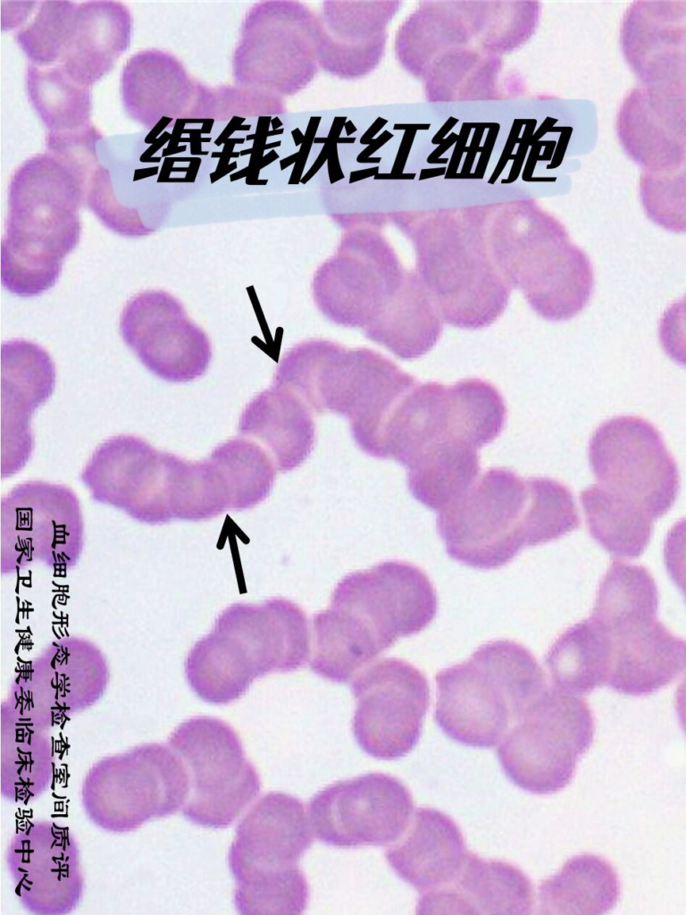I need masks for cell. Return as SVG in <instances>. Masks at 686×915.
Returning a JSON list of instances; mask_svg holds the SVG:
<instances>
[{
	"instance_id": "1",
	"label": "cell",
	"mask_w": 686,
	"mask_h": 915,
	"mask_svg": "<svg viewBox=\"0 0 686 915\" xmlns=\"http://www.w3.org/2000/svg\"><path fill=\"white\" fill-rule=\"evenodd\" d=\"M344 222L336 253L314 277L319 309L399 358L424 356L439 340L443 321L421 278L402 264L380 221Z\"/></svg>"
},
{
	"instance_id": "2",
	"label": "cell",
	"mask_w": 686,
	"mask_h": 915,
	"mask_svg": "<svg viewBox=\"0 0 686 915\" xmlns=\"http://www.w3.org/2000/svg\"><path fill=\"white\" fill-rule=\"evenodd\" d=\"M437 610L432 582L412 563L387 560L347 574L330 607L314 616L310 667L347 683L397 639L424 630Z\"/></svg>"
},
{
	"instance_id": "3",
	"label": "cell",
	"mask_w": 686,
	"mask_h": 915,
	"mask_svg": "<svg viewBox=\"0 0 686 915\" xmlns=\"http://www.w3.org/2000/svg\"><path fill=\"white\" fill-rule=\"evenodd\" d=\"M87 170L46 153L13 173L0 249L1 281L11 293L38 296L58 281L63 259L79 241Z\"/></svg>"
},
{
	"instance_id": "4",
	"label": "cell",
	"mask_w": 686,
	"mask_h": 915,
	"mask_svg": "<svg viewBox=\"0 0 686 915\" xmlns=\"http://www.w3.org/2000/svg\"><path fill=\"white\" fill-rule=\"evenodd\" d=\"M489 208L396 213L389 218L411 241L414 270L442 321L461 329L495 323L512 291L489 254Z\"/></svg>"
},
{
	"instance_id": "5",
	"label": "cell",
	"mask_w": 686,
	"mask_h": 915,
	"mask_svg": "<svg viewBox=\"0 0 686 915\" xmlns=\"http://www.w3.org/2000/svg\"><path fill=\"white\" fill-rule=\"evenodd\" d=\"M96 502L124 511L140 523L208 520L227 510L214 465L189 461L155 449L134 435L102 442L80 474Z\"/></svg>"
},
{
	"instance_id": "6",
	"label": "cell",
	"mask_w": 686,
	"mask_h": 915,
	"mask_svg": "<svg viewBox=\"0 0 686 915\" xmlns=\"http://www.w3.org/2000/svg\"><path fill=\"white\" fill-rule=\"evenodd\" d=\"M311 634L303 609L285 599L237 603L217 617L210 634L191 648L187 681L203 701L227 704L255 678L289 672L310 659Z\"/></svg>"
},
{
	"instance_id": "7",
	"label": "cell",
	"mask_w": 686,
	"mask_h": 915,
	"mask_svg": "<svg viewBox=\"0 0 686 915\" xmlns=\"http://www.w3.org/2000/svg\"><path fill=\"white\" fill-rule=\"evenodd\" d=\"M486 235L495 265L540 317L570 320L590 300L594 272L588 255L534 201L489 206Z\"/></svg>"
},
{
	"instance_id": "8",
	"label": "cell",
	"mask_w": 686,
	"mask_h": 915,
	"mask_svg": "<svg viewBox=\"0 0 686 915\" xmlns=\"http://www.w3.org/2000/svg\"><path fill=\"white\" fill-rule=\"evenodd\" d=\"M434 719L442 732L464 745H497L524 709L547 689L533 654L511 640L481 645L465 661L435 676Z\"/></svg>"
},
{
	"instance_id": "9",
	"label": "cell",
	"mask_w": 686,
	"mask_h": 915,
	"mask_svg": "<svg viewBox=\"0 0 686 915\" xmlns=\"http://www.w3.org/2000/svg\"><path fill=\"white\" fill-rule=\"evenodd\" d=\"M276 379L312 412L347 418L353 438L375 433L417 382L373 349L326 340H311L290 348L278 365Z\"/></svg>"
},
{
	"instance_id": "10",
	"label": "cell",
	"mask_w": 686,
	"mask_h": 915,
	"mask_svg": "<svg viewBox=\"0 0 686 915\" xmlns=\"http://www.w3.org/2000/svg\"><path fill=\"white\" fill-rule=\"evenodd\" d=\"M312 833L303 802L292 795L269 793L248 810L229 852L239 913L304 911L309 889L298 861L312 844Z\"/></svg>"
},
{
	"instance_id": "11",
	"label": "cell",
	"mask_w": 686,
	"mask_h": 915,
	"mask_svg": "<svg viewBox=\"0 0 686 915\" xmlns=\"http://www.w3.org/2000/svg\"><path fill=\"white\" fill-rule=\"evenodd\" d=\"M188 776L179 755L160 743H141L95 762L81 784L88 818L111 833H128L181 811Z\"/></svg>"
},
{
	"instance_id": "12",
	"label": "cell",
	"mask_w": 686,
	"mask_h": 915,
	"mask_svg": "<svg viewBox=\"0 0 686 915\" xmlns=\"http://www.w3.org/2000/svg\"><path fill=\"white\" fill-rule=\"evenodd\" d=\"M529 504L528 479L505 467L488 469L438 512L448 555L477 569L506 566L527 547Z\"/></svg>"
},
{
	"instance_id": "13",
	"label": "cell",
	"mask_w": 686,
	"mask_h": 915,
	"mask_svg": "<svg viewBox=\"0 0 686 915\" xmlns=\"http://www.w3.org/2000/svg\"><path fill=\"white\" fill-rule=\"evenodd\" d=\"M167 743L188 773V793L181 813L191 823L227 827L258 794L259 775L226 722L193 717L172 732Z\"/></svg>"
},
{
	"instance_id": "14",
	"label": "cell",
	"mask_w": 686,
	"mask_h": 915,
	"mask_svg": "<svg viewBox=\"0 0 686 915\" xmlns=\"http://www.w3.org/2000/svg\"><path fill=\"white\" fill-rule=\"evenodd\" d=\"M593 736L589 718L576 703L548 694L525 709L501 739L497 753L515 785L533 794H551L570 784Z\"/></svg>"
},
{
	"instance_id": "15",
	"label": "cell",
	"mask_w": 686,
	"mask_h": 915,
	"mask_svg": "<svg viewBox=\"0 0 686 915\" xmlns=\"http://www.w3.org/2000/svg\"><path fill=\"white\" fill-rule=\"evenodd\" d=\"M506 419L503 397L486 381L425 382L404 431L397 462L409 469L441 453L478 450L501 433Z\"/></svg>"
},
{
	"instance_id": "16",
	"label": "cell",
	"mask_w": 686,
	"mask_h": 915,
	"mask_svg": "<svg viewBox=\"0 0 686 915\" xmlns=\"http://www.w3.org/2000/svg\"><path fill=\"white\" fill-rule=\"evenodd\" d=\"M598 485L631 501L653 521L672 508L679 490L676 463L647 420L623 416L604 422L589 445Z\"/></svg>"
},
{
	"instance_id": "17",
	"label": "cell",
	"mask_w": 686,
	"mask_h": 915,
	"mask_svg": "<svg viewBox=\"0 0 686 915\" xmlns=\"http://www.w3.org/2000/svg\"><path fill=\"white\" fill-rule=\"evenodd\" d=\"M2 571L39 560L51 567L76 564L83 547V518L75 492L63 484L27 481L1 499Z\"/></svg>"
},
{
	"instance_id": "18",
	"label": "cell",
	"mask_w": 686,
	"mask_h": 915,
	"mask_svg": "<svg viewBox=\"0 0 686 915\" xmlns=\"http://www.w3.org/2000/svg\"><path fill=\"white\" fill-rule=\"evenodd\" d=\"M108 682V667L91 642L65 637L54 642L14 680L2 708L42 730L94 705Z\"/></svg>"
},
{
	"instance_id": "19",
	"label": "cell",
	"mask_w": 686,
	"mask_h": 915,
	"mask_svg": "<svg viewBox=\"0 0 686 915\" xmlns=\"http://www.w3.org/2000/svg\"><path fill=\"white\" fill-rule=\"evenodd\" d=\"M351 689L356 701L353 733L362 750L380 760L410 752L430 704L425 675L403 659L384 658L357 673Z\"/></svg>"
},
{
	"instance_id": "20",
	"label": "cell",
	"mask_w": 686,
	"mask_h": 915,
	"mask_svg": "<svg viewBox=\"0 0 686 915\" xmlns=\"http://www.w3.org/2000/svg\"><path fill=\"white\" fill-rule=\"evenodd\" d=\"M308 811L312 832L320 842L339 848L383 846L403 835L414 803L397 777L368 773L318 792Z\"/></svg>"
},
{
	"instance_id": "21",
	"label": "cell",
	"mask_w": 686,
	"mask_h": 915,
	"mask_svg": "<svg viewBox=\"0 0 686 915\" xmlns=\"http://www.w3.org/2000/svg\"><path fill=\"white\" fill-rule=\"evenodd\" d=\"M120 332L125 344L155 375L186 382L203 375L212 357L205 332L170 293L147 290L124 306Z\"/></svg>"
},
{
	"instance_id": "22",
	"label": "cell",
	"mask_w": 686,
	"mask_h": 915,
	"mask_svg": "<svg viewBox=\"0 0 686 915\" xmlns=\"http://www.w3.org/2000/svg\"><path fill=\"white\" fill-rule=\"evenodd\" d=\"M6 865L22 907L35 915H63L76 909L84 892L79 850L71 831L50 820L17 830Z\"/></svg>"
},
{
	"instance_id": "23",
	"label": "cell",
	"mask_w": 686,
	"mask_h": 915,
	"mask_svg": "<svg viewBox=\"0 0 686 915\" xmlns=\"http://www.w3.org/2000/svg\"><path fill=\"white\" fill-rule=\"evenodd\" d=\"M55 366L39 345L11 340L1 346V477H10L29 461L34 440L30 419L52 395Z\"/></svg>"
},
{
	"instance_id": "24",
	"label": "cell",
	"mask_w": 686,
	"mask_h": 915,
	"mask_svg": "<svg viewBox=\"0 0 686 915\" xmlns=\"http://www.w3.org/2000/svg\"><path fill=\"white\" fill-rule=\"evenodd\" d=\"M605 629L610 640L605 684L614 691L647 696L673 683L684 670L685 642L657 617L628 620Z\"/></svg>"
},
{
	"instance_id": "25",
	"label": "cell",
	"mask_w": 686,
	"mask_h": 915,
	"mask_svg": "<svg viewBox=\"0 0 686 915\" xmlns=\"http://www.w3.org/2000/svg\"><path fill=\"white\" fill-rule=\"evenodd\" d=\"M533 887L513 864L468 852L455 879L421 894L417 913L531 914Z\"/></svg>"
},
{
	"instance_id": "26",
	"label": "cell",
	"mask_w": 686,
	"mask_h": 915,
	"mask_svg": "<svg viewBox=\"0 0 686 915\" xmlns=\"http://www.w3.org/2000/svg\"><path fill=\"white\" fill-rule=\"evenodd\" d=\"M467 853L456 823L438 810L421 807L385 855L396 874L423 894L451 883Z\"/></svg>"
},
{
	"instance_id": "27",
	"label": "cell",
	"mask_w": 686,
	"mask_h": 915,
	"mask_svg": "<svg viewBox=\"0 0 686 915\" xmlns=\"http://www.w3.org/2000/svg\"><path fill=\"white\" fill-rule=\"evenodd\" d=\"M238 432L260 443L276 469L282 473L298 467L314 446L315 424L312 411L292 391L275 384L260 392L245 407Z\"/></svg>"
},
{
	"instance_id": "28",
	"label": "cell",
	"mask_w": 686,
	"mask_h": 915,
	"mask_svg": "<svg viewBox=\"0 0 686 915\" xmlns=\"http://www.w3.org/2000/svg\"><path fill=\"white\" fill-rule=\"evenodd\" d=\"M128 8L112 1L77 4L69 40L59 65L76 83L89 88L107 74L130 46Z\"/></svg>"
},
{
	"instance_id": "29",
	"label": "cell",
	"mask_w": 686,
	"mask_h": 915,
	"mask_svg": "<svg viewBox=\"0 0 686 915\" xmlns=\"http://www.w3.org/2000/svg\"><path fill=\"white\" fill-rule=\"evenodd\" d=\"M48 731L1 708L0 790L13 802H29L52 785L55 752Z\"/></svg>"
},
{
	"instance_id": "30",
	"label": "cell",
	"mask_w": 686,
	"mask_h": 915,
	"mask_svg": "<svg viewBox=\"0 0 686 915\" xmlns=\"http://www.w3.org/2000/svg\"><path fill=\"white\" fill-rule=\"evenodd\" d=\"M619 895L613 866L600 856L580 854L540 883L539 913L601 915L614 908Z\"/></svg>"
},
{
	"instance_id": "31",
	"label": "cell",
	"mask_w": 686,
	"mask_h": 915,
	"mask_svg": "<svg viewBox=\"0 0 686 915\" xmlns=\"http://www.w3.org/2000/svg\"><path fill=\"white\" fill-rule=\"evenodd\" d=\"M554 687L577 696L606 684L610 663V640L605 627L592 617L566 629L546 655Z\"/></svg>"
},
{
	"instance_id": "32",
	"label": "cell",
	"mask_w": 686,
	"mask_h": 915,
	"mask_svg": "<svg viewBox=\"0 0 686 915\" xmlns=\"http://www.w3.org/2000/svg\"><path fill=\"white\" fill-rule=\"evenodd\" d=\"M581 501L591 537L611 555L640 557L648 547L653 520L639 507L600 485L581 491Z\"/></svg>"
},
{
	"instance_id": "33",
	"label": "cell",
	"mask_w": 686,
	"mask_h": 915,
	"mask_svg": "<svg viewBox=\"0 0 686 915\" xmlns=\"http://www.w3.org/2000/svg\"><path fill=\"white\" fill-rule=\"evenodd\" d=\"M26 85L29 102L49 134L78 133L93 128L89 88L73 81L59 64L43 70L29 64Z\"/></svg>"
},
{
	"instance_id": "34",
	"label": "cell",
	"mask_w": 686,
	"mask_h": 915,
	"mask_svg": "<svg viewBox=\"0 0 686 915\" xmlns=\"http://www.w3.org/2000/svg\"><path fill=\"white\" fill-rule=\"evenodd\" d=\"M211 455L219 466L230 510L253 508L269 496L276 467L260 445L244 438L231 439Z\"/></svg>"
},
{
	"instance_id": "35",
	"label": "cell",
	"mask_w": 686,
	"mask_h": 915,
	"mask_svg": "<svg viewBox=\"0 0 686 915\" xmlns=\"http://www.w3.org/2000/svg\"><path fill=\"white\" fill-rule=\"evenodd\" d=\"M657 587L649 571L640 565L615 560L603 576L591 617L605 626L657 617Z\"/></svg>"
},
{
	"instance_id": "36",
	"label": "cell",
	"mask_w": 686,
	"mask_h": 915,
	"mask_svg": "<svg viewBox=\"0 0 686 915\" xmlns=\"http://www.w3.org/2000/svg\"><path fill=\"white\" fill-rule=\"evenodd\" d=\"M528 483V547L557 540L580 525L574 498L565 485L546 477L529 478Z\"/></svg>"
},
{
	"instance_id": "37",
	"label": "cell",
	"mask_w": 686,
	"mask_h": 915,
	"mask_svg": "<svg viewBox=\"0 0 686 915\" xmlns=\"http://www.w3.org/2000/svg\"><path fill=\"white\" fill-rule=\"evenodd\" d=\"M77 4L44 2L33 20L17 34L21 48L36 66L60 62L72 29Z\"/></svg>"
}]
</instances>
